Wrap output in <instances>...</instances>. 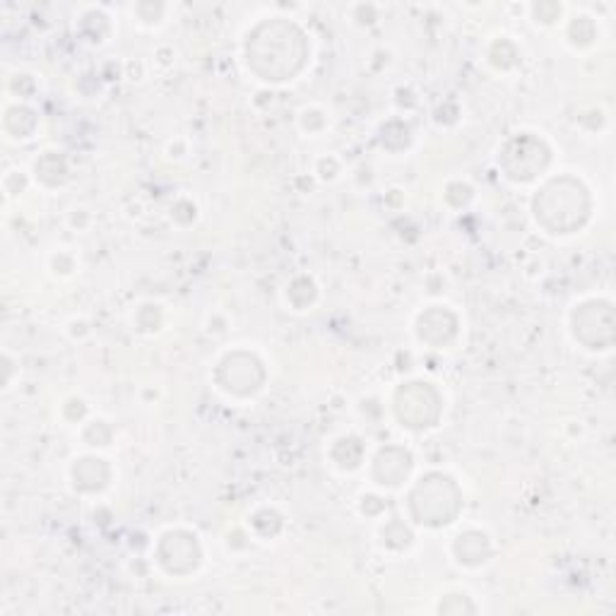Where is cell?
<instances>
[{"mask_svg":"<svg viewBox=\"0 0 616 616\" xmlns=\"http://www.w3.org/2000/svg\"><path fill=\"white\" fill-rule=\"evenodd\" d=\"M552 214L554 218L558 214V220L554 222L556 232H568V229L583 224L587 214V198L578 183H570V189H566V181H554L542 191L537 198V220L544 224Z\"/></svg>","mask_w":616,"mask_h":616,"instance_id":"obj_1","label":"cell"},{"mask_svg":"<svg viewBox=\"0 0 616 616\" xmlns=\"http://www.w3.org/2000/svg\"><path fill=\"white\" fill-rule=\"evenodd\" d=\"M412 511L420 518V523H451V518L457 513V492L451 479L441 475L422 479V484L412 494Z\"/></svg>","mask_w":616,"mask_h":616,"instance_id":"obj_2","label":"cell"},{"mask_svg":"<svg viewBox=\"0 0 616 616\" xmlns=\"http://www.w3.org/2000/svg\"><path fill=\"white\" fill-rule=\"evenodd\" d=\"M198 547L189 535H166L160 544V562L169 573H189L198 566Z\"/></svg>","mask_w":616,"mask_h":616,"instance_id":"obj_3","label":"cell"},{"mask_svg":"<svg viewBox=\"0 0 616 616\" xmlns=\"http://www.w3.org/2000/svg\"><path fill=\"white\" fill-rule=\"evenodd\" d=\"M455 552L465 564H482L486 562V554H489V544H486L484 535H465L457 539Z\"/></svg>","mask_w":616,"mask_h":616,"instance_id":"obj_4","label":"cell"}]
</instances>
